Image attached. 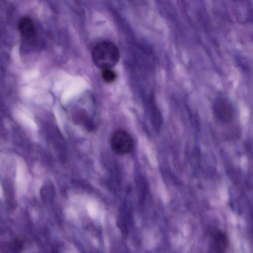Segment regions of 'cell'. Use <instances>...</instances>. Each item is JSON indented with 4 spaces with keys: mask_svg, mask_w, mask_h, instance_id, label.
Returning a JSON list of instances; mask_svg holds the SVG:
<instances>
[{
    "mask_svg": "<svg viewBox=\"0 0 253 253\" xmlns=\"http://www.w3.org/2000/svg\"><path fill=\"white\" fill-rule=\"evenodd\" d=\"M119 51L112 42L103 41L98 42L92 51V58L95 65L101 69L111 68L118 62Z\"/></svg>",
    "mask_w": 253,
    "mask_h": 253,
    "instance_id": "cell-1",
    "label": "cell"
},
{
    "mask_svg": "<svg viewBox=\"0 0 253 253\" xmlns=\"http://www.w3.org/2000/svg\"><path fill=\"white\" fill-rule=\"evenodd\" d=\"M212 110L216 119L222 123H229L235 115V107L231 100L226 95L220 94L215 98Z\"/></svg>",
    "mask_w": 253,
    "mask_h": 253,
    "instance_id": "cell-2",
    "label": "cell"
},
{
    "mask_svg": "<svg viewBox=\"0 0 253 253\" xmlns=\"http://www.w3.org/2000/svg\"><path fill=\"white\" fill-rule=\"evenodd\" d=\"M112 150L119 155H125L131 152L133 148V138L126 131L119 129L112 134L110 139Z\"/></svg>",
    "mask_w": 253,
    "mask_h": 253,
    "instance_id": "cell-3",
    "label": "cell"
},
{
    "mask_svg": "<svg viewBox=\"0 0 253 253\" xmlns=\"http://www.w3.org/2000/svg\"><path fill=\"white\" fill-rule=\"evenodd\" d=\"M210 248L213 253H227L229 247L228 237L220 230L213 231L210 234Z\"/></svg>",
    "mask_w": 253,
    "mask_h": 253,
    "instance_id": "cell-4",
    "label": "cell"
},
{
    "mask_svg": "<svg viewBox=\"0 0 253 253\" xmlns=\"http://www.w3.org/2000/svg\"><path fill=\"white\" fill-rule=\"evenodd\" d=\"M18 29L21 35L27 40L33 38L36 34L34 22L28 17H23L19 20Z\"/></svg>",
    "mask_w": 253,
    "mask_h": 253,
    "instance_id": "cell-5",
    "label": "cell"
},
{
    "mask_svg": "<svg viewBox=\"0 0 253 253\" xmlns=\"http://www.w3.org/2000/svg\"><path fill=\"white\" fill-rule=\"evenodd\" d=\"M101 76L103 81L107 83L113 82L117 77L116 73L111 68L103 69Z\"/></svg>",
    "mask_w": 253,
    "mask_h": 253,
    "instance_id": "cell-6",
    "label": "cell"
}]
</instances>
